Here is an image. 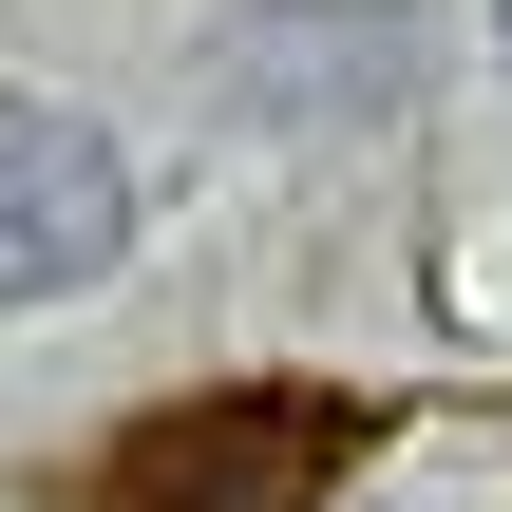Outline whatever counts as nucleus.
<instances>
[{
    "label": "nucleus",
    "instance_id": "obj_2",
    "mask_svg": "<svg viewBox=\"0 0 512 512\" xmlns=\"http://www.w3.org/2000/svg\"><path fill=\"white\" fill-rule=\"evenodd\" d=\"M114 247H133V171H114V133L57 114V95H0V304L95 285Z\"/></svg>",
    "mask_w": 512,
    "mask_h": 512
},
{
    "label": "nucleus",
    "instance_id": "obj_1",
    "mask_svg": "<svg viewBox=\"0 0 512 512\" xmlns=\"http://www.w3.org/2000/svg\"><path fill=\"white\" fill-rule=\"evenodd\" d=\"M380 456V418L361 399H323V380H247V399H171V418H133L76 512H342V475Z\"/></svg>",
    "mask_w": 512,
    "mask_h": 512
},
{
    "label": "nucleus",
    "instance_id": "obj_3",
    "mask_svg": "<svg viewBox=\"0 0 512 512\" xmlns=\"http://www.w3.org/2000/svg\"><path fill=\"white\" fill-rule=\"evenodd\" d=\"M494 38H512V0H494Z\"/></svg>",
    "mask_w": 512,
    "mask_h": 512
}]
</instances>
